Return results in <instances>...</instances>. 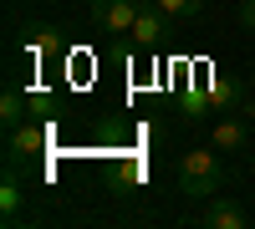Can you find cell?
Segmentation results:
<instances>
[{
    "instance_id": "3957f363",
    "label": "cell",
    "mask_w": 255,
    "mask_h": 229,
    "mask_svg": "<svg viewBox=\"0 0 255 229\" xmlns=\"http://www.w3.org/2000/svg\"><path fill=\"white\" fill-rule=\"evenodd\" d=\"M168 26H174V20H168L153 0H143L138 5V20H133V31H128V41H133V51H158L163 46V36H168Z\"/></svg>"
},
{
    "instance_id": "5b68a950",
    "label": "cell",
    "mask_w": 255,
    "mask_h": 229,
    "mask_svg": "<svg viewBox=\"0 0 255 229\" xmlns=\"http://www.w3.org/2000/svg\"><path fill=\"white\" fill-rule=\"evenodd\" d=\"M199 229H245V209L230 194H209L199 209Z\"/></svg>"
},
{
    "instance_id": "8992f818",
    "label": "cell",
    "mask_w": 255,
    "mask_h": 229,
    "mask_svg": "<svg viewBox=\"0 0 255 229\" xmlns=\"http://www.w3.org/2000/svg\"><path fill=\"white\" fill-rule=\"evenodd\" d=\"M209 97H215L220 112H240L245 102H250V87H245L240 76H209Z\"/></svg>"
},
{
    "instance_id": "6da1fadb",
    "label": "cell",
    "mask_w": 255,
    "mask_h": 229,
    "mask_svg": "<svg viewBox=\"0 0 255 229\" xmlns=\"http://www.w3.org/2000/svg\"><path fill=\"white\" fill-rule=\"evenodd\" d=\"M179 189L189 199H209V194H220L225 189V158L220 148H194V153H184L179 158Z\"/></svg>"
},
{
    "instance_id": "30bf717a",
    "label": "cell",
    "mask_w": 255,
    "mask_h": 229,
    "mask_svg": "<svg viewBox=\"0 0 255 229\" xmlns=\"http://www.w3.org/2000/svg\"><path fill=\"white\" fill-rule=\"evenodd\" d=\"M26 51L41 61V56H56L61 51V36H56V26H31V36H26Z\"/></svg>"
},
{
    "instance_id": "7a4b0ae2",
    "label": "cell",
    "mask_w": 255,
    "mask_h": 229,
    "mask_svg": "<svg viewBox=\"0 0 255 229\" xmlns=\"http://www.w3.org/2000/svg\"><path fill=\"white\" fill-rule=\"evenodd\" d=\"M46 143H51V128H46V122H20V128H10V138H5V173L26 178L31 163L46 153Z\"/></svg>"
},
{
    "instance_id": "ba28073f",
    "label": "cell",
    "mask_w": 255,
    "mask_h": 229,
    "mask_svg": "<svg viewBox=\"0 0 255 229\" xmlns=\"http://www.w3.org/2000/svg\"><path fill=\"white\" fill-rule=\"evenodd\" d=\"M245 143H250V117H220L215 122V148L220 153H245Z\"/></svg>"
},
{
    "instance_id": "5bb4252c",
    "label": "cell",
    "mask_w": 255,
    "mask_h": 229,
    "mask_svg": "<svg viewBox=\"0 0 255 229\" xmlns=\"http://www.w3.org/2000/svg\"><path fill=\"white\" fill-rule=\"evenodd\" d=\"M240 112H245V117H250V128H255V97H250V102H245V107H240Z\"/></svg>"
},
{
    "instance_id": "8fae6325",
    "label": "cell",
    "mask_w": 255,
    "mask_h": 229,
    "mask_svg": "<svg viewBox=\"0 0 255 229\" xmlns=\"http://www.w3.org/2000/svg\"><path fill=\"white\" fill-rule=\"evenodd\" d=\"M153 5L174 20V26H184V20H194V15L204 10V0H153Z\"/></svg>"
},
{
    "instance_id": "52a82bcc",
    "label": "cell",
    "mask_w": 255,
    "mask_h": 229,
    "mask_svg": "<svg viewBox=\"0 0 255 229\" xmlns=\"http://www.w3.org/2000/svg\"><path fill=\"white\" fill-rule=\"evenodd\" d=\"M0 224L5 229L26 224V189H20L15 173H5V183H0Z\"/></svg>"
},
{
    "instance_id": "277c9868",
    "label": "cell",
    "mask_w": 255,
    "mask_h": 229,
    "mask_svg": "<svg viewBox=\"0 0 255 229\" xmlns=\"http://www.w3.org/2000/svg\"><path fill=\"white\" fill-rule=\"evenodd\" d=\"M138 5L143 0H92V26L102 36H128L138 20Z\"/></svg>"
},
{
    "instance_id": "7c38bea8",
    "label": "cell",
    "mask_w": 255,
    "mask_h": 229,
    "mask_svg": "<svg viewBox=\"0 0 255 229\" xmlns=\"http://www.w3.org/2000/svg\"><path fill=\"white\" fill-rule=\"evenodd\" d=\"M209 107H215V97H209V92H189V97L179 102V117H184V122H199V117H209Z\"/></svg>"
},
{
    "instance_id": "9c48e42d",
    "label": "cell",
    "mask_w": 255,
    "mask_h": 229,
    "mask_svg": "<svg viewBox=\"0 0 255 229\" xmlns=\"http://www.w3.org/2000/svg\"><path fill=\"white\" fill-rule=\"evenodd\" d=\"M26 112H31V97L15 92V87H5V97H0V122H5V133L20 128V122H26Z\"/></svg>"
},
{
    "instance_id": "4fadbf2b",
    "label": "cell",
    "mask_w": 255,
    "mask_h": 229,
    "mask_svg": "<svg viewBox=\"0 0 255 229\" xmlns=\"http://www.w3.org/2000/svg\"><path fill=\"white\" fill-rule=\"evenodd\" d=\"M240 31H255V0H240Z\"/></svg>"
},
{
    "instance_id": "9a60e30c",
    "label": "cell",
    "mask_w": 255,
    "mask_h": 229,
    "mask_svg": "<svg viewBox=\"0 0 255 229\" xmlns=\"http://www.w3.org/2000/svg\"><path fill=\"white\" fill-rule=\"evenodd\" d=\"M250 87H255V76H250Z\"/></svg>"
}]
</instances>
